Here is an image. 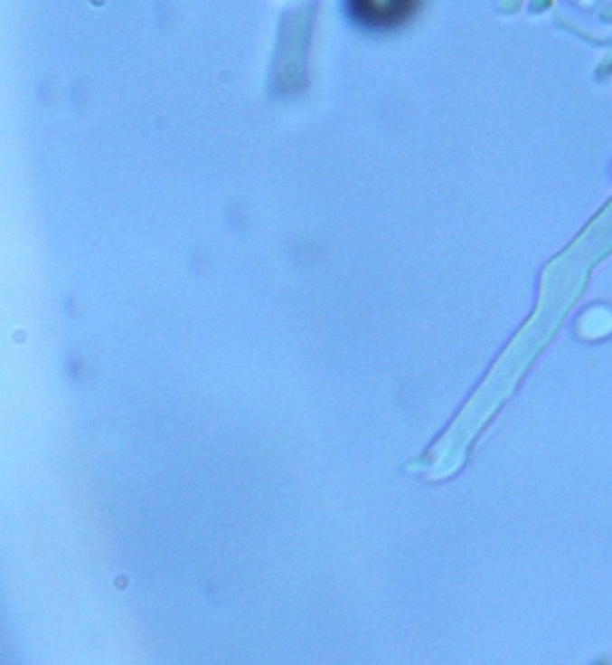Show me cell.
Wrapping results in <instances>:
<instances>
[{"instance_id":"cell-1","label":"cell","mask_w":612,"mask_h":665,"mask_svg":"<svg viewBox=\"0 0 612 665\" xmlns=\"http://www.w3.org/2000/svg\"><path fill=\"white\" fill-rule=\"evenodd\" d=\"M417 2H345L347 14L370 29H386L395 27L410 20V16L417 11Z\"/></svg>"}]
</instances>
